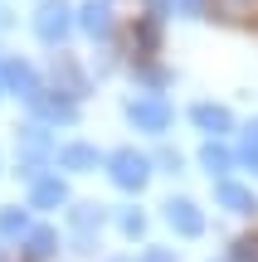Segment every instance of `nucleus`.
Returning <instances> with one entry per match:
<instances>
[{
    "instance_id": "nucleus-10",
    "label": "nucleus",
    "mask_w": 258,
    "mask_h": 262,
    "mask_svg": "<svg viewBox=\"0 0 258 262\" xmlns=\"http://www.w3.org/2000/svg\"><path fill=\"white\" fill-rule=\"evenodd\" d=\"M214 194H220V204L224 209H229V214H253V194H249V189H244V185H234V180H220V189H214Z\"/></svg>"
},
{
    "instance_id": "nucleus-14",
    "label": "nucleus",
    "mask_w": 258,
    "mask_h": 262,
    "mask_svg": "<svg viewBox=\"0 0 258 262\" xmlns=\"http://www.w3.org/2000/svg\"><path fill=\"white\" fill-rule=\"evenodd\" d=\"M58 78H64L68 97H83V93H88V78L78 73V63H73V58H64V54H58Z\"/></svg>"
},
{
    "instance_id": "nucleus-6",
    "label": "nucleus",
    "mask_w": 258,
    "mask_h": 262,
    "mask_svg": "<svg viewBox=\"0 0 258 262\" xmlns=\"http://www.w3.org/2000/svg\"><path fill=\"white\" fill-rule=\"evenodd\" d=\"M103 165V156H97V146H83V141H73V146L58 150V170H78V175H88V170Z\"/></svg>"
},
{
    "instance_id": "nucleus-8",
    "label": "nucleus",
    "mask_w": 258,
    "mask_h": 262,
    "mask_svg": "<svg viewBox=\"0 0 258 262\" xmlns=\"http://www.w3.org/2000/svg\"><path fill=\"white\" fill-rule=\"evenodd\" d=\"M54 248H58L54 228H29V233H25V262H49Z\"/></svg>"
},
{
    "instance_id": "nucleus-12",
    "label": "nucleus",
    "mask_w": 258,
    "mask_h": 262,
    "mask_svg": "<svg viewBox=\"0 0 258 262\" xmlns=\"http://www.w3.org/2000/svg\"><path fill=\"white\" fill-rule=\"evenodd\" d=\"M64 199H68L64 180H34V189H29V204L34 209H58Z\"/></svg>"
},
{
    "instance_id": "nucleus-5",
    "label": "nucleus",
    "mask_w": 258,
    "mask_h": 262,
    "mask_svg": "<svg viewBox=\"0 0 258 262\" xmlns=\"http://www.w3.org/2000/svg\"><path fill=\"white\" fill-rule=\"evenodd\" d=\"M166 219H171V228L185 233V238H200L205 233V214L190 204V199H171V204H166Z\"/></svg>"
},
{
    "instance_id": "nucleus-11",
    "label": "nucleus",
    "mask_w": 258,
    "mask_h": 262,
    "mask_svg": "<svg viewBox=\"0 0 258 262\" xmlns=\"http://www.w3.org/2000/svg\"><path fill=\"white\" fill-rule=\"evenodd\" d=\"M132 44H136V54H156V49H161V19H156V15H142V19H136V29H132Z\"/></svg>"
},
{
    "instance_id": "nucleus-13",
    "label": "nucleus",
    "mask_w": 258,
    "mask_h": 262,
    "mask_svg": "<svg viewBox=\"0 0 258 262\" xmlns=\"http://www.w3.org/2000/svg\"><path fill=\"white\" fill-rule=\"evenodd\" d=\"M34 112L39 117H49V122H73V97H49V93H39V102H34Z\"/></svg>"
},
{
    "instance_id": "nucleus-1",
    "label": "nucleus",
    "mask_w": 258,
    "mask_h": 262,
    "mask_svg": "<svg viewBox=\"0 0 258 262\" xmlns=\"http://www.w3.org/2000/svg\"><path fill=\"white\" fill-rule=\"evenodd\" d=\"M107 170H112V180H117L122 189H142L146 175H151V160H146L142 150L122 146V150H112V156H107Z\"/></svg>"
},
{
    "instance_id": "nucleus-7",
    "label": "nucleus",
    "mask_w": 258,
    "mask_h": 262,
    "mask_svg": "<svg viewBox=\"0 0 258 262\" xmlns=\"http://www.w3.org/2000/svg\"><path fill=\"white\" fill-rule=\"evenodd\" d=\"M190 122L200 126V131H210V136H224V131L234 126V117L224 112V107H214V102H195L190 107Z\"/></svg>"
},
{
    "instance_id": "nucleus-18",
    "label": "nucleus",
    "mask_w": 258,
    "mask_h": 262,
    "mask_svg": "<svg viewBox=\"0 0 258 262\" xmlns=\"http://www.w3.org/2000/svg\"><path fill=\"white\" fill-rule=\"evenodd\" d=\"M239 160H244V165H249L253 175H258V141H244V150H239Z\"/></svg>"
},
{
    "instance_id": "nucleus-3",
    "label": "nucleus",
    "mask_w": 258,
    "mask_h": 262,
    "mask_svg": "<svg viewBox=\"0 0 258 262\" xmlns=\"http://www.w3.org/2000/svg\"><path fill=\"white\" fill-rule=\"evenodd\" d=\"M0 78H5V88L15 97H25L29 107L39 102V93H44V88H39V78H34V68L25 63V58H0Z\"/></svg>"
},
{
    "instance_id": "nucleus-20",
    "label": "nucleus",
    "mask_w": 258,
    "mask_h": 262,
    "mask_svg": "<svg viewBox=\"0 0 258 262\" xmlns=\"http://www.w3.org/2000/svg\"><path fill=\"white\" fill-rule=\"evenodd\" d=\"M142 262H175V253H166V248H146Z\"/></svg>"
},
{
    "instance_id": "nucleus-16",
    "label": "nucleus",
    "mask_w": 258,
    "mask_h": 262,
    "mask_svg": "<svg viewBox=\"0 0 258 262\" xmlns=\"http://www.w3.org/2000/svg\"><path fill=\"white\" fill-rule=\"evenodd\" d=\"M0 233H5V238L29 233V214H25V209H0Z\"/></svg>"
},
{
    "instance_id": "nucleus-19",
    "label": "nucleus",
    "mask_w": 258,
    "mask_h": 262,
    "mask_svg": "<svg viewBox=\"0 0 258 262\" xmlns=\"http://www.w3.org/2000/svg\"><path fill=\"white\" fill-rule=\"evenodd\" d=\"M122 228H127V233H142L146 219H142V214H122Z\"/></svg>"
},
{
    "instance_id": "nucleus-17",
    "label": "nucleus",
    "mask_w": 258,
    "mask_h": 262,
    "mask_svg": "<svg viewBox=\"0 0 258 262\" xmlns=\"http://www.w3.org/2000/svg\"><path fill=\"white\" fill-rule=\"evenodd\" d=\"M234 262H258V233H249V238H239L234 243V253H229Z\"/></svg>"
},
{
    "instance_id": "nucleus-15",
    "label": "nucleus",
    "mask_w": 258,
    "mask_h": 262,
    "mask_svg": "<svg viewBox=\"0 0 258 262\" xmlns=\"http://www.w3.org/2000/svg\"><path fill=\"white\" fill-rule=\"evenodd\" d=\"M200 165H205V170H210V175H224V170H229V165H234V156H229V150H224V146H220V141H210V146H205V150H200Z\"/></svg>"
},
{
    "instance_id": "nucleus-2",
    "label": "nucleus",
    "mask_w": 258,
    "mask_h": 262,
    "mask_svg": "<svg viewBox=\"0 0 258 262\" xmlns=\"http://www.w3.org/2000/svg\"><path fill=\"white\" fill-rule=\"evenodd\" d=\"M68 29H73V10H68L64 0H49V5H39V15H34V34L44 39V44H64Z\"/></svg>"
},
{
    "instance_id": "nucleus-4",
    "label": "nucleus",
    "mask_w": 258,
    "mask_h": 262,
    "mask_svg": "<svg viewBox=\"0 0 258 262\" xmlns=\"http://www.w3.org/2000/svg\"><path fill=\"white\" fill-rule=\"evenodd\" d=\"M127 117H132L136 131H151V136H161V131L171 126V107H166L161 97H142V102H132Z\"/></svg>"
},
{
    "instance_id": "nucleus-21",
    "label": "nucleus",
    "mask_w": 258,
    "mask_h": 262,
    "mask_svg": "<svg viewBox=\"0 0 258 262\" xmlns=\"http://www.w3.org/2000/svg\"><path fill=\"white\" fill-rule=\"evenodd\" d=\"M181 10H190V15H200V0H181Z\"/></svg>"
},
{
    "instance_id": "nucleus-9",
    "label": "nucleus",
    "mask_w": 258,
    "mask_h": 262,
    "mask_svg": "<svg viewBox=\"0 0 258 262\" xmlns=\"http://www.w3.org/2000/svg\"><path fill=\"white\" fill-rule=\"evenodd\" d=\"M78 25H83L88 34H93V39H103L107 29H112V10H107L103 0H88V5L78 10Z\"/></svg>"
}]
</instances>
